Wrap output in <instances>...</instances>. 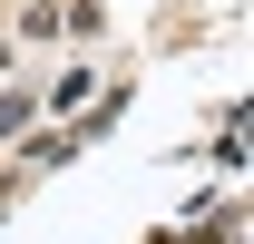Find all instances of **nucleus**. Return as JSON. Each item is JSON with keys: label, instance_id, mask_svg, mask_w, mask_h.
<instances>
[{"label": "nucleus", "instance_id": "nucleus-1", "mask_svg": "<svg viewBox=\"0 0 254 244\" xmlns=\"http://www.w3.org/2000/svg\"><path fill=\"white\" fill-rule=\"evenodd\" d=\"M0 68H10V39H0Z\"/></svg>", "mask_w": 254, "mask_h": 244}]
</instances>
